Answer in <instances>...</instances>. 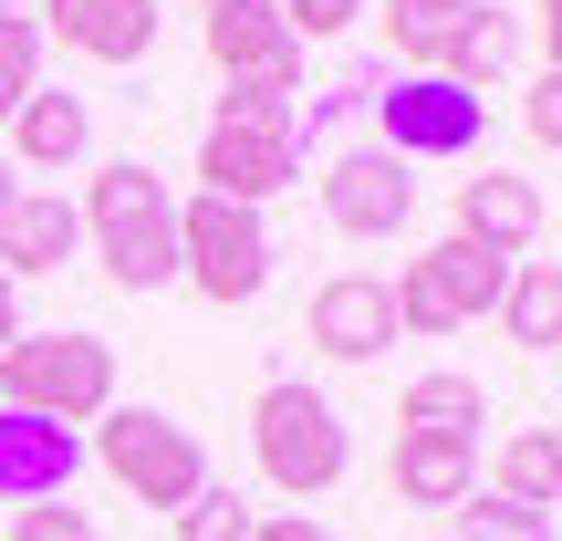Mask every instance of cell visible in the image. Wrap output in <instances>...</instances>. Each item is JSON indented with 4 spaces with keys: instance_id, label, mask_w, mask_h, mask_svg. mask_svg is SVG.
Listing matches in <instances>:
<instances>
[{
    "instance_id": "6da1fadb",
    "label": "cell",
    "mask_w": 562,
    "mask_h": 541,
    "mask_svg": "<svg viewBox=\"0 0 562 541\" xmlns=\"http://www.w3.org/2000/svg\"><path fill=\"white\" fill-rule=\"evenodd\" d=\"M74 208H83V240H94L115 292H167L178 281V199L146 157H104Z\"/></svg>"
},
{
    "instance_id": "7a4b0ae2",
    "label": "cell",
    "mask_w": 562,
    "mask_h": 541,
    "mask_svg": "<svg viewBox=\"0 0 562 541\" xmlns=\"http://www.w3.org/2000/svg\"><path fill=\"white\" fill-rule=\"evenodd\" d=\"M199 178H209V199H240V208L281 199V188L302 178V104L292 94H220V125H209V146H199Z\"/></svg>"
},
{
    "instance_id": "3957f363",
    "label": "cell",
    "mask_w": 562,
    "mask_h": 541,
    "mask_svg": "<svg viewBox=\"0 0 562 541\" xmlns=\"http://www.w3.org/2000/svg\"><path fill=\"white\" fill-rule=\"evenodd\" d=\"M0 406L53 417V427H94L115 406V343L104 334H21L0 354Z\"/></svg>"
},
{
    "instance_id": "277c9868",
    "label": "cell",
    "mask_w": 562,
    "mask_h": 541,
    "mask_svg": "<svg viewBox=\"0 0 562 541\" xmlns=\"http://www.w3.org/2000/svg\"><path fill=\"white\" fill-rule=\"evenodd\" d=\"M250 459H261V480L281 500H323V489L344 480V459H355V438H344L334 396H313V385H261V406H250Z\"/></svg>"
},
{
    "instance_id": "5b68a950",
    "label": "cell",
    "mask_w": 562,
    "mask_h": 541,
    "mask_svg": "<svg viewBox=\"0 0 562 541\" xmlns=\"http://www.w3.org/2000/svg\"><path fill=\"white\" fill-rule=\"evenodd\" d=\"M94 459L115 469V489H136L146 510H188L209 489V459L167 406H104L94 417Z\"/></svg>"
},
{
    "instance_id": "8992f818",
    "label": "cell",
    "mask_w": 562,
    "mask_h": 541,
    "mask_svg": "<svg viewBox=\"0 0 562 541\" xmlns=\"http://www.w3.org/2000/svg\"><path fill=\"white\" fill-rule=\"evenodd\" d=\"M178 281H199L209 302H250L271 281V229H261V208H240V199H178Z\"/></svg>"
},
{
    "instance_id": "52a82bcc",
    "label": "cell",
    "mask_w": 562,
    "mask_h": 541,
    "mask_svg": "<svg viewBox=\"0 0 562 541\" xmlns=\"http://www.w3.org/2000/svg\"><path fill=\"white\" fill-rule=\"evenodd\" d=\"M375 146L385 157H480V94L448 74H396L375 94Z\"/></svg>"
},
{
    "instance_id": "ba28073f",
    "label": "cell",
    "mask_w": 562,
    "mask_h": 541,
    "mask_svg": "<svg viewBox=\"0 0 562 541\" xmlns=\"http://www.w3.org/2000/svg\"><path fill=\"white\" fill-rule=\"evenodd\" d=\"M209 63L229 74V94H292L302 104V42H292V21H281V0L209 11Z\"/></svg>"
},
{
    "instance_id": "9c48e42d",
    "label": "cell",
    "mask_w": 562,
    "mask_h": 541,
    "mask_svg": "<svg viewBox=\"0 0 562 541\" xmlns=\"http://www.w3.org/2000/svg\"><path fill=\"white\" fill-rule=\"evenodd\" d=\"M323 219H334L344 240H396V229L417 219V178H406V157H385V146H344V157L323 167Z\"/></svg>"
},
{
    "instance_id": "30bf717a",
    "label": "cell",
    "mask_w": 562,
    "mask_h": 541,
    "mask_svg": "<svg viewBox=\"0 0 562 541\" xmlns=\"http://www.w3.org/2000/svg\"><path fill=\"white\" fill-rule=\"evenodd\" d=\"M42 42H63L74 63H146L157 53V0H32Z\"/></svg>"
},
{
    "instance_id": "8fae6325",
    "label": "cell",
    "mask_w": 562,
    "mask_h": 541,
    "mask_svg": "<svg viewBox=\"0 0 562 541\" xmlns=\"http://www.w3.org/2000/svg\"><path fill=\"white\" fill-rule=\"evenodd\" d=\"M74 469H83V438H74V427L0 406V500H11V510H32V500H74Z\"/></svg>"
},
{
    "instance_id": "7c38bea8",
    "label": "cell",
    "mask_w": 562,
    "mask_h": 541,
    "mask_svg": "<svg viewBox=\"0 0 562 541\" xmlns=\"http://www.w3.org/2000/svg\"><path fill=\"white\" fill-rule=\"evenodd\" d=\"M313 343L334 364H375L385 343H396V292H385L375 271H334L313 292Z\"/></svg>"
},
{
    "instance_id": "4fadbf2b",
    "label": "cell",
    "mask_w": 562,
    "mask_h": 541,
    "mask_svg": "<svg viewBox=\"0 0 562 541\" xmlns=\"http://www.w3.org/2000/svg\"><path fill=\"white\" fill-rule=\"evenodd\" d=\"M83 250V208L63 199V188H21L11 208H0V271L32 281V271H63Z\"/></svg>"
},
{
    "instance_id": "5bb4252c",
    "label": "cell",
    "mask_w": 562,
    "mask_h": 541,
    "mask_svg": "<svg viewBox=\"0 0 562 541\" xmlns=\"http://www.w3.org/2000/svg\"><path fill=\"white\" fill-rule=\"evenodd\" d=\"M469 489H480V438L396 427V500H406V510H459Z\"/></svg>"
},
{
    "instance_id": "9a60e30c",
    "label": "cell",
    "mask_w": 562,
    "mask_h": 541,
    "mask_svg": "<svg viewBox=\"0 0 562 541\" xmlns=\"http://www.w3.org/2000/svg\"><path fill=\"white\" fill-rule=\"evenodd\" d=\"M459 240L510 250V261H521V250L542 240V188H531V178H501V167L459 178Z\"/></svg>"
},
{
    "instance_id": "2e32d148",
    "label": "cell",
    "mask_w": 562,
    "mask_h": 541,
    "mask_svg": "<svg viewBox=\"0 0 562 541\" xmlns=\"http://www.w3.org/2000/svg\"><path fill=\"white\" fill-rule=\"evenodd\" d=\"M94 146V104L83 94H32L11 115V167H83Z\"/></svg>"
},
{
    "instance_id": "e0dca14e",
    "label": "cell",
    "mask_w": 562,
    "mask_h": 541,
    "mask_svg": "<svg viewBox=\"0 0 562 541\" xmlns=\"http://www.w3.org/2000/svg\"><path fill=\"white\" fill-rule=\"evenodd\" d=\"M510 63H521V21H510V11H490V0H480V11H469L459 32H448V53H438V74H448V83H469V94H480V83H501Z\"/></svg>"
},
{
    "instance_id": "ac0fdd59",
    "label": "cell",
    "mask_w": 562,
    "mask_h": 541,
    "mask_svg": "<svg viewBox=\"0 0 562 541\" xmlns=\"http://www.w3.org/2000/svg\"><path fill=\"white\" fill-rule=\"evenodd\" d=\"M501 334L552 354L562 343V261H510V292H501Z\"/></svg>"
},
{
    "instance_id": "d6986e66",
    "label": "cell",
    "mask_w": 562,
    "mask_h": 541,
    "mask_svg": "<svg viewBox=\"0 0 562 541\" xmlns=\"http://www.w3.org/2000/svg\"><path fill=\"white\" fill-rule=\"evenodd\" d=\"M427 271L448 281V302H459V323L501 313V292H510V250H480V240H459V229H448V240L427 250Z\"/></svg>"
},
{
    "instance_id": "ffe728a7",
    "label": "cell",
    "mask_w": 562,
    "mask_h": 541,
    "mask_svg": "<svg viewBox=\"0 0 562 541\" xmlns=\"http://www.w3.org/2000/svg\"><path fill=\"white\" fill-rule=\"evenodd\" d=\"M490 489L552 510L562 500V438H552V427H510V438H501V480H490Z\"/></svg>"
},
{
    "instance_id": "44dd1931",
    "label": "cell",
    "mask_w": 562,
    "mask_h": 541,
    "mask_svg": "<svg viewBox=\"0 0 562 541\" xmlns=\"http://www.w3.org/2000/svg\"><path fill=\"white\" fill-rule=\"evenodd\" d=\"M396 427H448V438H480V427H490V396H480L469 375H417V385L396 396Z\"/></svg>"
},
{
    "instance_id": "7402d4cb",
    "label": "cell",
    "mask_w": 562,
    "mask_h": 541,
    "mask_svg": "<svg viewBox=\"0 0 562 541\" xmlns=\"http://www.w3.org/2000/svg\"><path fill=\"white\" fill-rule=\"evenodd\" d=\"M480 11V0H385V42L406 53V74H438V53H448V32Z\"/></svg>"
},
{
    "instance_id": "603a6c76",
    "label": "cell",
    "mask_w": 562,
    "mask_h": 541,
    "mask_svg": "<svg viewBox=\"0 0 562 541\" xmlns=\"http://www.w3.org/2000/svg\"><path fill=\"white\" fill-rule=\"evenodd\" d=\"M448 541H562V531H552V510H531V500L469 489V500H459V531H448Z\"/></svg>"
},
{
    "instance_id": "cb8c5ba5",
    "label": "cell",
    "mask_w": 562,
    "mask_h": 541,
    "mask_svg": "<svg viewBox=\"0 0 562 541\" xmlns=\"http://www.w3.org/2000/svg\"><path fill=\"white\" fill-rule=\"evenodd\" d=\"M42 94V21L32 11H0V125Z\"/></svg>"
},
{
    "instance_id": "d4e9b609",
    "label": "cell",
    "mask_w": 562,
    "mask_h": 541,
    "mask_svg": "<svg viewBox=\"0 0 562 541\" xmlns=\"http://www.w3.org/2000/svg\"><path fill=\"white\" fill-rule=\"evenodd\" d=\"M250 521H261V510H250V500H240L229 480H209L199 500L178 510V541H250Z\"/></svg>"
},
{
    "instance_id": "484cf974",
    "label": "cell",
    "mask_w": 562,
    "mask_h": 541,
    "mask_svg": "<svg viewBox=\"0 0 562 541\" xmlns=\"http://www.w3.org/2000/svg\"><path fill=\"white\" fill-rule=\"evenodd\" d=\"M0 541H94V510H74V500H32Z\"/></svg>"
},
{
    "instance_id": "4316f807",
    "label": "cell",
    "mask_w": 562,
    "mask_h": 541,
    "mask_svg": "<svg viewBox=\"0 0 562 541\" xmlns=\"http://www.w3.org/2000/svg\"><path fill=\"white\" fill-rule=\"evenodd\" d=\"M281 21H292V42H334L364 21V0H281Z\"/></svg>"
},
{
    "instance_id": "83f0119b",
    "label": "cell",
    "mask_w": 562,
    "mask_h": 541,
    "mask_svg": "<svg viewBox=\"0 0 562 541\" xmlns=\"http://www.w3.org/2000/svg\"><path fill=\"white\" fill-rule=\"evenodd\" d=\"M521 125H531V146H562V74H531V94H521Z\"/></svg>"
},
{
    "instance_id": "f1b7e54d",
    "label": "cell",
    "mask_w": 562,
    "mask_h": 541,
    "mask_svg": "<svg viewBox=\"0 0 562 541\" xmlns=\"http://www.w3.org/2000/svg\"><path fill=\"white\" fill-rule=\"evenodd\" d=\"M250 541H334L313 521V510H261V521H250Z\"/></svg>"
},
{
    "instance_id": "f546056e",
    "label": "cell",
    "mask_w": 562,
    "mask_h": 541,
    "mask_svg": "<svg viewBox=\"0 0 562 541\" xmlns=\"http://www.w3.org/2000/svg\"><path fill=\"white\" fill-rule=\"evenodd\" d=\"M542 11V74H562V0H531Z\"/></svg>"
},
{
    "instance_id": "4dcf8cb0",
    "label": "cell",
    "mask_w": 562,
    "mask_h": 541,
    "mask_svg": "<svg viewBox=\"0 0 562 541\" xmlns=\"http://www.w3.org/2000/svg\"><path fill=\"white\" fill-rule=\"evenodd\" d=\"M21 343V302H11V271H0V354Z\"/></svg>"
},
{
    "instance_id": "1f68e13d",
    "label": "cell",
    "mask_w": 562,
    "mask_h": 541,
    "mask_svg": "<svg viewBox=\"0 0 562 541\" xmlns=\"http://www.w3.org/2000/svg\"><path fill=\"white\" fill-rule=\"evenodd\" d=\"M11 199H21V167H11V157H0V208H11Z\"/></svg>"
},
{
    "instance_id": "d6a6232c",
    "label": "cell",
    "mask_w": 562,
    "mask_h": 541,
    "mask_svg": "<svg viewBox=\"0 0 562 541\" xmlns=\"http://www.w3.org/2000/svg\"><path fill=\"white\" fill-rule=\"evenodd\" d=\"M199 11H240V0H199Z\"/></svg>"
},
{
    "instance_id": "836d02e7",
    "label": "cell",
    "mask_w": 562,
    "mask_h": 541,
    "mask_svg": "<svg viewBox=\"0 0 562 541\" xmlns=\"http://www.w3.org/2000/svg\"><path fill=\"white\" fill-rule=\"evenodd\" d=\"M0 11H32V0H0Z\"/></svg>"
},
{
    "instance_id": "e575fe53",
    "label": "cell",
    "mask_w": 562,
    "mask_h": 541,
    "mask_svg": "<svg viewBox=\"0 0 562 541\" xmlns=\"http://www.w3.org/2000/svg\"><path fill=\"white\" fill-rule=\"evenodd\" d=\"M552 438H562V427H552Z\"/></svg>"
}]
</instances>
